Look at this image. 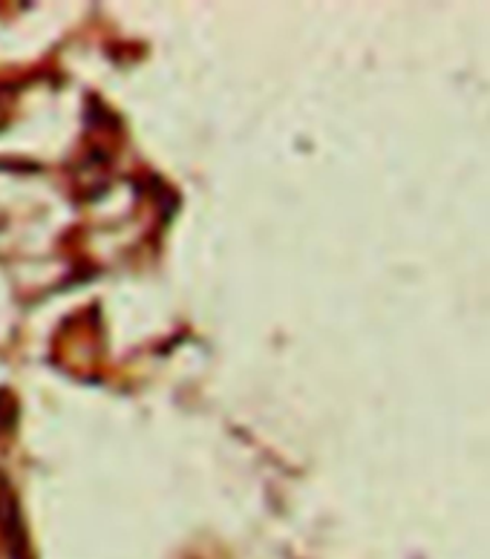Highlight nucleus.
Listing matches in <instances>:
<instances>
[{"label": "nucleus", "mask_w": 490, "mask_h": 559, "mask_svg": "<svg viewBox=\"0 0 490 559\" xmlns=\"http://www.w3.org/2000/svg\"><path fill=\"white\" fill-rule=\"evenodd\" d=\"M15 401L9 399L7 392H0V432L9 430L12 427V421H15Z\"/></svg>", "instance_id": "f257e3e1"}]
</instances>
